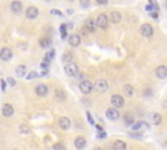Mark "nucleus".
Returning <instances> with one entry per match:
<instances>
[{
  "mask_svg": "<svg viewBox=\"0 0 167 150\" xmlns=\"http://www.w3.org/2000/svg\"><path fill=\"white\" fill-rule=\"evenodd\" d=\"M150 16H152L154 20L158 18V11H153V12H150Z\"/></svg>",
  "mask_w": 167,
  "mask_h": 150,
  "instance_id": "38",
  "label": "nucleus"
},
{
  "mask_svg": "<svg viewBox=\"0 0 167 150\" xmlns=\"http://www.w3.org/2000/svg\"><path fill=\"white\" fill-rule=\"evenodd\" d=\"M51 13L52 15H56V16H63V13H61L60 11H56V9H52Z\"/></svg>",
  "mask_w": 167,
  "mask_h": 150,
  "instance_id": "40",
  "label": "nucleus"
},
{
  "mask_svg": "<svg viewBox=\"0 0 167 150\" xmlns=\"http://www.w3.org/2000/svg\"><path fill=\"white\" fill-rule=\"evenodd\" d=\"M97 24H98V28L104 30V29H107V26H109V17H107L106 15H99L97 18Z\"/></svg>",
  "mask_w": 167,
  "mask_h": 150,
  "instance_id": "3",
  "label": "nucleus"
},
{
  "mask_svg": "<svg viewBox=\"0 0 167 150\" xmlns=\"http://www.w3.org/2000/svg\"><path fill=\"white\" fill-rule=\"evenodd\" d=\"M155 74L158 78H166L167 77V67H165V65H159L158 68L155 69Z\"/></svg>",
  "mask_w": 167,
  "mask_h": 150,
  "instance_id": "14",
  "label": "nucleus"
},
{
  "mask_svg": "<svg viewBox=\"0 0 167 150\" xmlns=\"http://www.w3.org/2000/svg\"><path fill=\"white\" fill-rule=\"evenodd\" d=\"M85 145H86V141H85L84 137H77L76 140H74V146H76L77 149H84Z\"/></svg>",
  "mask_w": 167,
  "mask_h": 150,
  "instance_id": "16",
  "label": "nucleus"
},
{
  "mask_svg": "<svg viewBox=\"0 0 167 150\" xmlns=\"http://www.w3.org/2000/svg\"><path fill=\"white\" fill-rule=\"evenodd\" d=\"M86 29L89 31H94L96 30V28L98 26V24H97V20H94V18H88L86 20Z\"/></svg>",
  "mask_w": 167,
  "mask_h": 150,
  "instance_id": "15",
  "label": "nucleus"
},
{
  "mask_svg": "<svg viewBox=\"0 0 167 150\" xmlns=\"http://www.w3.org/2000/svg\"><path fill=\"white\" fill-rule=\"evenodd\" d=\"M1 87H3V91H5V80H1Z\"/></svg>",
  "mask_w": 167,
  "mask_h": 150,
  "instance_id": "42",
  "label": "nucleus"
},
{
  "mask_svg": "<svg viewBox=\"0 0 167 150\" xmlns=\"http://www.w3.org/2000/svg\"><path fill=\"white\" fill-rule=\"evenodd\" d=\"M61 60H63V63H65V64L71 63V61L73 60V55H72L71 52H65L63 56H61Z\"/></svg>",
  "mask_w": 167,
  "mask_h": 150,
  "instance_id": "22",
  "label": "nucleus"
},
{
  "mask_svg": "<svg viewBox=\"0 0 167 150\" xmlns=\"http://www.w3.org/2000/svg\"><path fill=\"white\" fill-rule=\"evenodd\" d=\"M48 64H50L48 61H42V63H41V68H42V69H48Z\"/></svg>",
  "mask_w": 167,
  "mask_h": 150,
  "instance_id": "35",
  "label": "nucleus"
},
{
  "mask_svg": "<svg viewBox=\"0 0 167 150\" xmlns=\"http://www.w3.org/2000/svg\"><path fill=\"white\" fill-rule=\"evenodd\" d=\"M111 103H112L114 107L120 108V107L124 106V99H123V97H120V95H117V94H115V95L111 97Z\"/></svg>",
  "mask_w": 167,
  "mask_h": 150,
  "instance_id": "5",
  "label": "nucleus"
},
{
  "mask_svg": "<svg viewBox=\"0 0 167 150\" xmlns=\"http://www.w3.org/2000/svg\"><path fill=\"white\" fill-rule=\"evenodd\" d=\"M22 9V4L20 1H13L11 4V11L15 12V13H20Z\"/></svg>",
  "mask_w": 167,
  "mask_h": 150,
  "instance_id": "18",
  "label": "nucleus"
},
{
  "mask_svg": "<svg viewBox=\"0 0 167 150\" xmlns=\"http://www.w3.org/2000/svg\"><path fill=\"white\" fill-rule=\"evenodd\" d=\"M3 115H4L5 117H11L13 115V112H15V108H13L12 104L9 103H5L4 106H3Z\"/></svg>",
  "mask_w": 167,
  "mask_h": 150,
  "instance_id": "9",
  "label": "nucleus"
},
{
  "mask_svg": "<svg viewBox=\"0 0 167 150\" xmlns=\"http://www.w3.org/2000/svg\"><path fill=\"white\" fill-rule=\"evenodd\" d=\"M54 56H55V51L51 50L50 52H47V54L44 55V61H48V63H50L52 59H54Z\"/></svg>",
  "mask_w": 167,
  "mask_h": 150,
  "instance_id": "25",
  "label": "nucleus"
},
{
  "mask_svg": "<svg viewBox=\"0 0 167 150\" xmlns=\"http://www.w3.org/2000/svg\"><path fill=\"white\" fill-rule=\"evenodd\" d=\"M59 127H60V128L63 129V130L69 129V127H71V120H69V117H67V116L60 117V119H59Z\"/></svg>",
  "mask_w": 167,
  "mask_h": 150,
  "instance_id": "8",
  "label": "nucleus"
},
{
  "mask_svg": "<svg viewBox=\"0 0 167 150\" xmlns=\"http://www.w3.org/2000/svg\"><path fill=\"white\" fill-rule=\"evenodd\" d=\"M111 21L114 22V24H119L120 21H122V15H120L119 12H112L111 13Z\"/></svg>",
  "mask_w": 167,
  "mask_h": 150,
  "instance_id": "19",
  "label": "nucleus"
},
{
  "mask_svg": "<svg viewBox=\"0 0 167 150\" xmlns=\"http://www.w3.org/2000/svg\"><path fill=\"white\" fill-rule=\"evenodd\" d=\"M149 4H152L153 7H154L155 11H159V4L155 1V0H149Z\"/></svg>",
  "mask_w": 167,
  "mask_h": 150,
  "instance_id": "33",
  "label": "nucleus"
},
{
  "mask_svg": "<svg viewBox=\"0 0 167 150\" xmlns=\"http://www.w3.org/2000/svg\"><path fill=\"white\" fill-rule=\"evenodd\" d=\"M153 120H154L155 124H161L162 117H161V115H159V114H154V115H153Z\"/></svg>",
  "mask_w": 167,
  "mask_h": 150,
  "instance_id": "29",
  "label": "nucleus"
},
{
  "mask_svg": "<svg viewBox=\"0 0 167 150\" xmlns=\"http://www.w3.org/2000/svg\"><path fill=\"white\" fill-rule=\"evenodd\" d=\"M141 34L144 35V37H152L153 35V33H154V30H153V28H152V25H149V24H144L141 26Z\"/></svg>",
  "mask_w": 167,
  "mask_h": 150,
  "instance_id": "6",
  "label": "nucleus"
},
{
  "mask_svg": "<svg viewBox=\"0 0 167 150\" xmlns=\"http://www.w3.org/2000/svg\"><path fill=\"white\" fill-rule=\"evenodd\" d=\"M125 149H127V145L122 140H117V141L114 142V150H125Z\"/></svg>",
  "mask_w": 167,
  "mask_h": 150,
  "instance_id": "17",
  "label": "nucleus"
},
{
  "mask_svg": "<svg viewBox=\"0 0 167 150\" xmlns=\"http://www.w3.org/2000/svg\"><path fill=\"white\" fill-rule=\"evenodd\" d=\"M107 1H109V0H97V3H98L99 5H106Z\"/></svg>",
  "mask_w": 167,
  "mask_h": 150,
  "instance_id": "41",
  "label": "nucleus"
},
{
  "mask_svg": "<svg viewBox=\"0 0 167 150\" xmlns=\"http://www.w3.org/2000/svg\"><path fill=\"white\" fill-rule=\"evenodd\" d=\"M68 43H69V46H72V47H77L78 44L81 43V38L78 34H72L69 39H68Z\"/></svg>",
  "mask_w": 167,
  "mask_h": 150,
  "instance_id": "11",
  "label": "nucleus"
},
{
  "mask_svg": "<svg viewBox=\"0 0 167 150\" xmlns=\"http://www.w3.org/2000/svg\"><path fill=\"white\" fill-rule=\"evenodd\" d=\"M106 116L109 117L110 120H117L120 117V112L117 111L116 107H112V108H109L106 111Z\"/></svg>",
  "mask_w": 167,
  "mask_h": 150,
  "instance_id": "4",
  "label": "nucleus"
},
{
  "mask_svg": "<svg viewBox=\"0 0 167 150\" xmlns=\"http://www.w3.org/2000/svg\"><path fill=\"white\" fill-rule=\"evenodd\" d=\"M106 137V132L104 130H99V133H98V138H104Z\"/></svg>",
  "mask_w": 167,
  "mask_h": 150,
  "instance_id": "39",
  "label": "nucleus"
},
{
  "mask_svg": "<svg viewBox=\"0 0 167 150\" xmlns=\"http://www.w3.org/2000/svg\"><path fill=\"white\" fill-rule=\"evenodd\" d=\"M47 91H48V89L44 84H39L35 86V93H37V95H39V97H44L46 94H47Z\"/></svg>",
  "mask_w": 167,
  "mask_h": 150,
  "instance_id": "13",
  "label": "nucleus"
},
{
  "mask_svg": "<svg viewBox=\"0 0 167 150\" xmlns=\"http://www.w3.org/2000/svg\"><path fill=\"white\" fill-rule=\"evenodd\" d=\"M64 71H65V73H67L68 76H77L78 74V67H77L76 63H73V61L65 64Z\"/></svg>",
  "mask_w": 167,
  "mask_h": 150,
  "instance_id": "1",
  "label": "nucleus"
},
{
  "mask_svg": "<svg viewBox=\"0 0 167 150\" xmlns=\"http://www.w3.org/2000/svg\"><path fill=\"white\" fill-rule=\"evenodd\" d=\"M35 77H38V73H37V72H30V73L26 76V78H28V80H31V78H35Z\"/></svg>",
  "mask_w": 167,
  "mask_h": 150,
  "instance_id": "34",
  "label": "nucleus"
},
{
  "mask_svg": "<svg viewBox=\"0 0 167 150\" xmlns=\"http://www.w3.org/2000/svg\"><path fill=\"white\" fill-rule=\"evenodd\" d=\"M86 116H88V120H89V123L91 124V125H96V123H94V120H93V117H91L90 112H88V114H86Z\"/></svg>",
  "mask_w": 167,
  "mask_h": 150,
  "instance_id": "36",
  "label": "nucleus"
},
{
  "mask_svg": "<svg viewBox=\"0 0 167 150\" xmlns=\"http://www.w3.org/2000/svg\"><path fill=\"white\" fill-rule=\"evenodd\" d=\"M67 28H68V29H72V28H73V25H72L71 22H68V24H67Z\"/></svg>",
  "mask_w": 167,
  "mask_h": 150,
  "instance_id": "43",
  "label": "nucleus"
},
{
  "mask_svg": "<svg viewBox=\"0 0 167 150\" xmlns=\"http://www.w3.org/2000/svg\"><path fill=\"white\" fill-rule=\"evenodd\" d=\"M15 150H16V149H15Z\"/></svg>",
  "mask_w": 167,
  "mask_h": 150,
  "instance_id": "49",
  "label": "nucleus"
},
{
  "mask_svg": "<svg viewBox=\"0 0 167 150\" xmlns=\"http://www.w3.org/2000/svg\"><path fill=\"white\" fill-rule=\"evenodd\" d=\"M20 132H21L22 135H28L30 130H29V127L28 125H21V127H20Z\"/></svg>",
  "mask_w": 167,
  "mask_h": 150,
  "instance_id": "30",
  "label": "nucleus"
},
{
  "mask_svg": "<svg viewBox=\"0 0 167 150\" xmlns=\"http://www.w3.org/2000/svg\"><path fill=\"white\" fill-rule=\"evenodd\" d=\"M69 1H74V0H69Z\"/></svg>",
  "mask_w": 167,
  "mask_h": 150,
  "instance_id": "47",
  "label": "nucleus"
},
{
  "mask_svg": "<svg viewBox=\"0 0 167 150\" xmlns=\"http://www.w3.org/2000/svg\"><path fill=\"white\" fill-rule=\"evenodd\" d=\"M55 97H56V99L59 100V102H63L65 98H67L65 93H64V91H61V90H56V91H55Z\"/></svg>",
  "mask_w": 167,
  "mask_h": 150,
  "instance_id": "24",
  "label": "nucleus"
},
{
  "mask_svg": "<svg viewBox=\"0 0 167 150\" xmlns=\"http://www.w3.org/2000/svg\"><path fill=\"white\" fill-rule=\"evenodd\" d=\"M93 89H94V85L90 81H81L80 82V90L84 94H90L93 91Z\"/></svg>",
  "mask_w": 167,
  "mask_h": 150,
  "instance_id": "2",
  "label": "nucleus"
},
{
  "mask_svg": "<svg viewBox=\"0 0 167 150\" xmlns=\"http://www.w3.org/2000/svg\"><path fill=\"white\" fill-rule=\"evenodd\" d=\"M80 4H81V7H84V8H88V7L90 5V0H80Z\"/></svg>",
  "mask_w": 167,
  "mask_h": 150,
  "instance_id": "31",
  "label": "nucleus"
},
{
  "mask_svg": "<svg viewBox=\"0 0 167 150\" xmlns=\"http://www.w3.org/2000/svg\"><path fill=\"white\" fill-rule=\"evenodd\" d=\"M37 16H38V9L35 7H29L26 9V18L34 20V18H37Z\"/></svg>",
  "mask_w": 167,
  "mask_h": 150,
  "instance_id": "10",
  "label": "nucleus"
},
{
  "mask_svg": "<svg viewBox=\"0 0 167 150\" xmlns=\"http://www.w3.org/2000/svg\"><path fill=\"white\" fill-rule=\"evenodd\" d=\"M144 125V122H139V123H136V124H133L132 125V128L135 129V130H139L140 128H141V127Z\"/></svg>",
  "mask_w": 167,
  "mask_h": 150,
  "instance_id": "32",
  "label": "nucleus"
},
{
  "mask_svg": "<svg viewBox=\"0 0 167 150\" xmlns=\"http://www.w3.org/2000/svg\"><path fill=\"white\" fill-rule=\"evenodd\" d=\"M163 106H165V107H167V100H166V102H165V104H163Z\"/></svg>",
  "mask_w": 167,
  "mask_h": 150,
  "instance_id": "46",
  "label": "nucleus"
},
{
  "mask_svg": "<svg viewBox=\"0 0 167 150\" xmlns=\"http://www.w3.org/2000/svg\"><path fill=\"white\" fill-rule=\"evenodd\" d=\"M12 56H13V54H12V51L9 50L8 47H4L1 51H0V58H1V60L9 61L12 59Z\"/></svg>",
  "mask_w": 167,
  "mask_h": 150,
  "instance_id": "7",
  "label": "nucleus"
},
{
  "mask_svg": "<svg viewBox=\"0 0 167 150\" xmlns=\"http://www.w3.org/2000/svg\"><path fill=\"white\" fill-rule=\"evenodd\" d=\"M7 81H8V84L11 85V86H15V85H16V81L13 80L12 77H8V78H7Z\"/></svg>",
  "mask_w": 167,
  "mask_h": 150,
  "instance_id": "37",
  "label": "nucleus"
},
{
  "mask_svg": "<svg viewBox=\"0 0 167 150\" xmlns=\"http://www.w3.org/2000/svg\"><path fill=\"white\" fill-rule=\"evenodd\" d=\"M25 72H26V67H25V65H18V67L16 68V74H17L18 77H24L25 76Z\"/></svg>",
  "mask_w": 167,
  "mask_h": 150,
  "instance_id": "23",
  "label": "nucleus"
},
{
  "mask_svg": "<svg viewBox=\"0 0 167 150\" xmlns=\"http://www.w3.org/2000/svg\"><path fill=\"white\" fill-rule=\"evenodd\" d=\"M52 149L54 150H65V146L61 142H58V143H55V145L52 146Z\"/></svg>",
  "mask_w": 167,
  "mask_h": 150,
  "instance_id": "28",
  "label": "nucleus"
},
{
  "mask_svg": "<svg viewBox=\"0 0 167 150\" xmlns=\"http://www.w3.org/2000/svg\"><path fill=\"white\" fill-rule=\"evenodd\" d=\"M96 87H97L98 93H106V90L109 89V84H107V81H104V80H99L97 82Z\"/></svg>",
  "mask_w": 167,
  "mask_h": 150,
  "instance_id": "12",
  "label": "nucleus"
},
{
  "mask_svg": "<svg viewBox=\"0 0 167 150\" xmlns=\"http://www.w3.org/2000/svg\"><path fill=\"white\" fill-rule=\"evenodd\" d=\"M165 7H166V9H167V0H166V1H165Z\"/></svg>",
  "mask_w": 167,
  "mask_h": 150,
  "instance_id": "45",
  "label": "nucleus"
},
{
  "mask_svg": "<svg viewBox=\"0 0 167 150\" xmlns=\"http://www.w3.org/2000/svg\"><path fill=\"white\" fill-rule=\"evenodd\" d=\"M50 44H51V39L50 38H41L39 39V46H41L42 48L50 47Z\"/></svg>",
  "mask_w": 167,
  "mask_h": 150,
  "instance_id": "20",
  "label": "nucleus"
},
{
  "mask_svg": "<svg viewBox=\"0 0 167 150\" xmlns=\"http://www.w3.org/2000/svg\"><path fill=\"white\" fill-rule=\"evenodd\" d=\"M93 150H103V149H102V148H94Z\"/></svg>",
  "mask_w": 167,
  "mask_h": 150,
  "instance_id": "44",
  "label": "nucleus"
},
{
  "mask_svg": "<svg viewBox=\"0 0 167 150\" xmlns=\"http://www.w3.org/2000/svg\"><path fill=\"white\" fill-rule=\"evenodd\" d=\"M124 93H125L127 95H129V97H131V95L133 94V87L131 86V85H128V84L124 85Z\"/></svg>",
  "mask_w": 167,
  "mask_h": 150,
  "instance_id": "26",
  "label": "nucleus"
},
{
  "mask_svg": "<svg viewBox=\"0 0 167 150\" xmlns=\"http://www.w3.org/2000/svg\"><path fill=\"white\" fill-rule=\"evenodd\" d=\"M133 123H135V120H133V116L129 115V114H127V115L124 116V124H125L127 127H132Z\"/></svg>",
  "mask_w": 167,
  "mask_h": 150,
  "instance_id": "21",
  "label": "nucleus"
},
{
  "mask_svg": "<svg viewBox=\"0 0 167 150\" xmlns=\"http://www.w3.org/2000/svg\"><path fill=\"white\" fill-rule=\"evenodd\" d=\"M46 1H50V0H46Z\"/></svg>",
  "mask_w": 167,
  "mask_h": 150,
  "instance_id": "48",
  "label": "nucleus"
},
{
  "mask_svg": "<svg viewBox=\"0 0 167 150\" xmlns=\"http://www.w3.org/2000/svg\"><path fill=\"white\" fill-rule=\"evenodd\" d=\"M67 30H68V29H67V25H65V24L60 25V35H61V38H63V39L67 37Z\"/></svg>",
  "mask_w": 167,
  "mask_h": 150,
  "instance_id": "27",
  "label": "nucleus"
}]
</instances>
